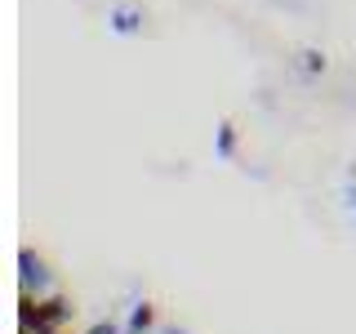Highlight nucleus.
<instances>
[{"mask_svg":"<svg viewBox=\"0 0 356 334\" xmlns=\"http://www.w3.org/2000/svg\"><path fill=\"white\" fill-rule=\"evenodd\" d=\"M232 152H236V129L218 125V156H232Z\"/></svg>","mask_w":356,"mask_h":334,"instance_id":"3","label":"nucleus"},{"mask_svg":"<svg viewBox=\"0 0 356 334\" xmlns=\"http://www.w3.org/2000/svg\"><path fill=\"white\" fill-rule=\"evenodd\" d=\"M152 326V308H138L134 312V330H147Z\"/></svg>","mask_w":356,"mask_h":334,"instance_id":"6","label":"nucleus"},{"mask_svg":"<svg viewBox=\"0 0 356 334\" xmlns=\"http://www.w3.org/2000/svg\"><path fill=\"white\" fill-rule=\"evenodd\" d=\"M138 27H143V9H134V5L111 9V31H120V36H134Z\"/></svg>","mask_w":356,"mask_h":334,"instance_id":"2","label":"nucleus"},{"mask_svg":"<svg viewBox=\"0 0 356 334\" xmlns=\"http://www.w3.org/2000/svg\"><path fill=\"white\" fill-rule=\"evenodd\" d=\"M303 67H307V72H321V67H325V58H321L316 49H307V54H303Z\"/></svg>","mask_w":356,"mask_h":334,"instance_id":"5","label":"nucleus"},{"mask_svg":"<svg viewBox=\"0 0 356 334\" xmlns=\"http://www.w3.org/2000/svg\"><path fill=\"white\" fill-rule=\"evenodd\" d=\"M22 267H27V272H22V281H27V285H31V281H36V285L44 281V272H40V263H31V254H27V250H22Z\"/></svg>","mask_w":356,"mask_h":334,"instance_id":"4","label":"nucleus"},{"mask_svg":"<svg viewBox=\"0 0 356 334\" xmlns=\"http://www.w3.org/2000/svg\"><path fill=\"white\" fill-rule=\"evenodd\" d=\"M67 317H72V303H67V299H49L44 308H31L27 299H22V326L36 330V334H54V326L67 321Z\"/></svg>","mask_w":356,"mask_h":334,"instance_id":"1","label":"nucleus"}]
</instances>
